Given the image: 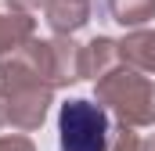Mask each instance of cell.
<instances>
[{
  "mask_svg": "<svg viewBox=\"0 0 155 151\" xmlns=\"http://www.w3.org/2000/svg\"><path fill=\"white\" fill-rule=\"evenodd\" d=\"M0 94L7 97L11 130H18V133L40 130L51 112V101H54V86L33 69V61L22 50L0 58Z\"/></svg>",
  "mask_w": 155,
  "mask_h": 151,
  "instance_id": "obj_1",
  "label": "cell"
},
{
  "mask_svg": "<svg viewBox=\"0 0 155 151\" xmlns=\"http://www.w3.org/2000/svg\"><path fill=\"white\" fill-rule=\"evenodd\" d=\"M94 97L123 126H134V130L155 126V79L130 65H116L112 72L94 79Z\"/></svg>",
  "mask_w": 155,
  "mask_h": 151,
  "instance_id": "obj_2",
  "label": "cell"
},
{
  "mask_svg": "<svg viewBox=\"0 0 155 151\" xmlns=\"http://www.w3.org/2000/svg\"><path fill=\"white\" fill-rule=\"evenodd\" d=\"M112 115L101 101L72 97L58 108V151H108Z\"/></svg>",
  "mask_w": 155,
  "mask_h": 151,
  "instance_id": "obj_3",
  "label": "cell"
},
{
  "mask_svg": "<svg viewBox=\"0 0 155 151\" xmlns=\"http://www.w3.org/2000/svg\"><path fill=\"white\" fill-rule=\"evenodd\" d=\"M18 50L33 61V69L54 90L83 79V43H76V40L65 36V33H54L51 40H29Z\"/></svg>",
  "mask_w": 155,
  "mask_h": 151,
  "instance_id": "obj_4",
  "label": "cell"
},
{
  "mask_svg": "<svg viewBox=\"0 0 155 151\" xmlns=\"http://www.w3.org/2000/svg\"><path fill=\"white\" fill-rule=\"evenodd\" d=\"M11 4L25 11H40L51 33H65V36H72L90 22V0H11Z\"/></svg>",
  "mask_w": 155,
  "mask_h": 151,
  "instance_id": "obj_5",
  "label": "cell"
},
{
  "mask_svg": "<svg viewBox=\"0 0 155 151\" xmlns=\"http://www.w3.org/2000/svg\"><path fill=\"white\" fill-rule=\"evenodd\" d=\"M36 33V18L25 7H15L11 0L0 4V54H15L22 43H29Z\"/></svg>",
  "mask_w": 155,
  "mask_h": 151,
  "instance_id": "obj_6",
  "label": "cell"
},
{
  "mask_svg": "<svg viewBox=\"0 0 155 151\" xmlns=\"http://www.w3.org/2000/svg\"><path fill=\"white\" fill-rule=\"evenodd\" d=\"M119 54H123V65L144 76H155V29H144V25L130 29L119 40Z\"/></svg>",
  "mask_w": 155,
  "mask_h": 151,
  "instance_id": "obj_7",
  "label": "cell"
},
{
  "mask_svg": "<svg viewBox=\"0 0 155 151\" xmlns=\"http://www.w3.org/2000/svg\"><path fill=\"white\" fill-rule=\"evenodd\" d=\"M116 65H123L119 40L94 36L90 43H83V79H101L105 72H112Z\"/></svg>",
  "mask_w": 155,
  "mask_h": 151,
  "instance_id": "obj_8",
  "label": "cell"
},
{
  "mask_svg": "<svg viewBox=\"0 0 155 151\" xmlns=\"http://www.w3.org/2000/svg\"><path fill=\"white\" fill-rule=\"evenodd\" d=\"M105 14L123 29H137L155 18V0H105Z\"/></svg>",
  "mask_w": 155,
  "mask_h": 151,
  "instance_id": "obj_9",
  "label": "cell"
},
{
  "mask_svg": "<svg viewBox=\"0 0 155 151\" xmlns=\"http://www.w3.org/2000/svg\"><path fill=\"white\" fill-rule=\"evenodd\" d=\"M108 151H144V137H137L134 126H123L119 122V130H112Z\"/></svg>",
  "mask_w": 155,
  "mask_h": 151,
  "instance_id": "obj_10",
  "label": "cell"
},
{
  "mask_svg": "<svg viewBox=\"0 0 155 151\" xmlns=\"http://www.w3.org/2000/svg\"><path fill=\"white\" fill-rule=\"evenodd\" d=\"M0 151H36L25 133H0Z\"/></svg>",
  "mask_w": 155,
  "mask_h": 151,
  "instance_id": "obj_11",
  "label": "cell"
},
{
  "mask_svg": "<svg viewBox=\"0 0 155 151\" xmlns=\"http://www.w3.org/2000/svg\"><path fill=\"white\" fill-rule=\"evenodd\" d=\"M4 126H11V115H7V97L0 94V130Z\"/></svg>",
  "mask_w": 155,
  "mask_h": 151,
  "instance_id": "obj_12",
  "label": "cell"
},
{
  "mask_svg": "<svg viewBox=\"0 0 155 151\" xmlns=\"http://www.w3.org/2000/svg\"><path fill=\"white\" fill-rule=\"evenodd\" d=\"M144 151H155V137H148V140H144Z\"/></svg>",
  "mask_w": 155,
  "mask_h": 151,
  "instance_id": "obj_13",
  "label": "cell"
}]
</instances>
